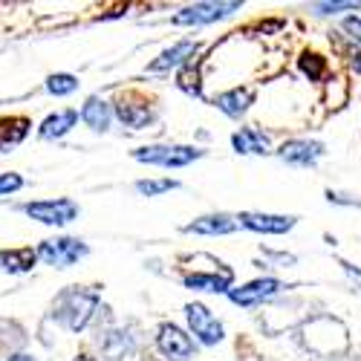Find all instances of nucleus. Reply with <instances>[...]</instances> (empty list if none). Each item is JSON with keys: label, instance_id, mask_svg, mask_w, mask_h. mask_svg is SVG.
<instances>
[{"label": "nucleus", "instance_id": "5701e85b", "mask_svg": "<svg viewBox=\"0 0 361 361\" xmlns=\"http://www.w3.org/2000/svg\"><path fill=\"white\" fill-rule=\"evenodd\" d=\"M300 70H304V75H310V81H318L326 73V61L315 52H307L304 58H300Z\"/></svg>", "mask_w": 361, "mask_h": 361}, {"label": "nucleus", "instance_id": "1a4fd4ad", "mask_svg": "<svg viewBox=\"0 0 361 361\" xmlns=\"http://www.w3.org/2000/svg\"><path fill=\"white\" fill-rule=\"evenodd\" d=\"M237 223L257 231V234H286L295 228V217H281V214H255V212H243L237 217Z\"/></svg>", "mask_w": 361, "mask_h": 361}, {"label": "nucleus", "instance_id": "dca6fc26", "mask_svg": "<svg viewBox=\"0 0 361 361\" xmlns=\"http://www.w3.org/2000/svg\"><path fill=\"white\" fill-rule=\"evenodd\" d=\"M38 260V252L32 249H4L0 252V272H29Z\"/></svg>", "mask_w": 361, "mask_h": 361}, {"label": "nucleus", "instance_id": "ddd939ff", "mask_svg": "<svg viewBox=\"0 0 361 361\" xmlns=\"http://www.w3.org/2000/svg\"><path fill=\"white\" fill-rule=\"evenodd\" d=\"M237 228V220L226 217V214H214V217H200L194 223L185 226L188 234H205V237H217V234H231Z\"/></svg>", "mask_w": 361, "mask_h": 361}, {"label": "nucleus", "instance_id": "a878e982", "mask_svg": "<svg viewBox=\"0 0 361 361\" xmlns=\"http://www.w3.org/2000/svg\"><path fill=\"white\" fill-rule=\"evenodd\" d=\"M344 29L350 32V38H353V41H358V44H361V18H347V20H344Z\"/></svg>", "mask_w": 361, "mask_h": 361}, {"label": "nucleus", "instance_id": "cd10ccee", "mask_svg": "<svg viewBox=\"0 0 361 361\" xmlns=\"http://www.w3.org/2000/svg\"><path fill=\"white\" fill-rule=\"evenodd\" d=\"M75 361H93V358H90V355H78Z\"/></svg>", "mask_w": 361, "mask_h": 361}, {"label": "nucleus", "instance_id": "393cba45", "mask_svg": "<svg viewBox=\"0 0 361 361\" xmlns=\"http://www.w3.org/2000/svg\"><path fill=\"white\" fill-rule=\"evenodd\" d=\"M315 9L321 15H336V12H344V9H358V4H353V0H347V4H318Z\"/></svg>", "mask_w": 361, "mask_h": 361}, {"label": "nucleus", "instance_id": "a211bd4d", "mask_svg": "<svg viewBox=\"0 0 361 361\" xmlns=\"http://www.w3.org/2000/svg\"><path fill=\"white\" fill-rule=\"evenodd\" d=\"M78 122V113L75 110H61V113H55L49 118H44V125H41V139H58V136H64L70 128H75Z\"/></svg>", "mask_w": 361, "mask_h": 361}, {"label": "nucleus", "instance_id": "7ed1b4c3", "mask_svg": "<svg viewBox=\"0 0 361 361\" xmlns=\"http://www.w3.org/2000/svg\"><path fill=\"white\" fill-rule=\"evenodd\" d=\"M23 212L44 226H67L78 217V205L73 200H41V202H26Z\"/></svg>", "mask_w": 361, "mask_h": 361}, {"label": "nucleus", "instance_id": "39448f33", "mask_svg": "<svg viewBox=\"0 0 361 361\" xmlns=\"http://www.w3.org/2000/svg\"><path fill=\"white\" fill-rule=\"evenodd\" d=\"M185 315H188L191 333L197 336L200 344L212 347V344H220V341H223V324L212 315V310H208V307H202V304H188V307H185Z\"/></svg>", "mask_w": 361, "mask_h": 361}, {"label": "nucleus", "instance_id": "4be33fe9", "mask_svg": "<svg viewBox=\"0 0 361 361\" xmlns=\"http://www.w3.org/2000/svg\"><path fill=\"white\" fill-rule=\"evenodd\" d=\"M173 188H176V179H139L136 183V191L145 197H157V194H165Z\"/></svg>", "mask_w": 361, "mask_h": 361}, {"label": "nucleus", "instance_id": "4468645a", "mask_svg": "<svg viewBox=\"0 0 361 361\" xmlns=\"http://www.w3.org/2000/svg\"><path fill=\"white\" fill-rule=\"evenodd\" d=\"M81 118H84V125L87 128H93L99 133H104L110 128V104L104 99H87L84 107H81Z\"/></svg>", "mask_w": 361, "mask_h": 361}, {"label": "nucleus", "instance_id": "f8f14e48", "mask_svg": "<svg viewBox=\"0 0 361 361\" xmlns=\"http://www.w3.org/2000/svg\"><path fill=\"white\" fill-rule=\"evenodd\" d=\"M194 52H197V44L194 41H179V44H173L171 49H165L154 64H150V70L154 73H165V70H173V67H179V64H185L188 58H194Z\"/></svg>", "mask_w": 361, "mask_h": 361}, {"label": "nucleus", "instance_id": "6ab92c4d", "mask_svg": "<svg viewBox=\"0 0 361 361\" xmlns=\"http://www.w3.org/2000/svg\"><path fill=\"white\" fill-rule=\"evenodd\" d=\"M29 133V118L12 116V118H0V147H9L23 142Z\"/></svg>", "mask_w": 361, "mask_h": 361}, {"label": "nucleus", "instance_id": "f257e3e1", "mask_svg": "<svg viewBox=\"0 0 361 361\" xmlns=\"http://www.w3.org/2000/svg\"><path fill=\"white\" fill-rule=\"evenodd\" d=\"M200 157H202V150L188 147V145H150V147L133 150V159L159 165V168H185Z\"/></svg>", "mask_w": 361, "mask_h": 361}, {"label": "nucleus", "instance_id": "bb28decb", "mask_svg": "<svg viewBox=\"0 0 361 361\" xmlns=\"http://www.w3.org/2000/svg\"><path fill=\"white\" fill-rule=\"evenodd\" d=\"M9 361H35V358H32V355H23V353H18V355H12Z\"/></svg>", "mask_w": 361, "mask_h": 361}, {"label": "nucleus", "instance_id": "2eb2a0df", "mask_svg": "<svg viewBox=\"0 0 361 361\" xmlns=\"http://www.w3.org/2000/svg\"><path fill=\"white\" fill-rule=\"evenodd\" d=\"M252 102H255V93L249 87H234V90H228V93L217 96V107L226 116H243Z\"/></svg>", "mask_w": 361, "mask_h": 361}, {"label": "nucleus", "instance_id": "b1692460", "mask_svg": "<svg viewBox=\"0 0 361 361\" xmlns=\"http://www.w3.org/2000/svg\"><path fill=\"white\" fill-rule=\"evenodd\" d=\"M23 185V179L18 173H0V194H12Z\"/></svg>", "mask_w": 361, "mask_h": 361}, {"label": "nucleus", "instance_id": "0eeeda50", "mask_svg": "<svg viewBox=\"0 0 361 361\" xmlns=\"http://www.w3.org/2000/svg\"><path fill=\"white\" fill-rule=\"evenodd\" d=\"M159 353L168 355L171 361H188L194 355V341L191 336H185L176 324H162L159 326V336H157Z\"/></svg>", "mask_w": 361, "mask_h": 361}, {"label": "nucleus", "instance_id": "f3484780", "mask_svg": "<svg viewBox=\"0 0 361 361\" xmlns=\"http://www.w3.org/2000/svg\"><path fill=\"white\" fill-rule=\"evenodd\" d=\"M231 145H234L237 154H269V139L255 128H246V130L234 133Z\"/></svg>", "mask_w": 361, "mask_h": 361}, {"label": "nucleus", "instance_id": "423d86ee", "mask_svg": "<svg viewBox=\"0 0 361 361\" xmlns=\"http://www.w3.org/2000/svg\"><path fill=\"white\" fill-rule=\"evenodd\" d=\"M237 9H240L237 0H228V4H194V6H185L183 12H176L173 23L176 26H202V23H214Z\"/></svg>", "mask_w": 361, "mask_h": 361}, {"label": "nucleus", "instance_id": "f03ea898", "mask_svg": "<svg viewBox=\"0 0 361 361\" xmlns=\"http://www.w3.org/2000/svg\"><path fill=\"white\" fill-rule=\"evenodd\" d=\"M99 307V298L93 292H67L61 298V304H58V318H64V324L73 329V333H81V329L90 324V318H93Z\"/></svg>", "mask_w": 361, "mask_h": 361}, {"label": "nucleus", "instance_id": "aec40b11", "mask_svg": "<svg viewBox=\"0 0 361 361\" xmlns=\"http://www.w3.org/2000/svg\"><path fill=\"white\" fill-rule=\"evenodd\" d=\"M116 113L128 128H145L150 118H154V113H150L147 104H133V102H125V99L116 104Z\"/></svg>", "mask_w": 361, "mask_h": 361}, {"label": "nucleus", "instance_id": "6e6552de", "mask_svg": "<svg viewBox=\"0 0 361 361\" xmlns=\"http://www.w3.org/2000/svg\"><path fill=\"white\" fill-rule=\"evenodd\" d=\"M281 292V281L275 278H257V281H249L240 289H228V298L240 307H255V304H263L272 295Z\"/></svg>", "mask_w": 361, "mask_h": 361}, {"label": "nucleus", "instance_id": "9d476101", "mask_svg": "<svg viewBox=\"0 0 361 361\" xmlns=\"http://www.w3.org/2000/svg\"><path fill=\"white\" fill-rule=\"evenodd\" d=\"M278 154L289 165H312L324 154V145L321 142H307V139H292L278 150Z\"/></svg>", "mask_w": 361, "mask_h": 361}, {"label": "nucleus", "instance_id": "9b49d317", "mask_svg": "<svg viewBox=\"0 0 361 361\" xmlns=\"http://www.w3.org/2000/svg\"><path fill=\"white\" fill-rule=\"evenodd\" d=\"M231 269H220V272H197L185 275L188 289H202V292H228L231 289Z\"/></svg>", "mask_w": 361, "mask_h": 361}, {"label": "nucleus", "instance_id": "412c9836", "mask_svg": "<svg viewBox=\"0 0 361 361\" xmlns=\"http://www.w3.org/2000/svg\"><path fill=\"white\" fill-rule=\"evenodd\" d=\"M47 90H49L52 96H70V93H75V90H78V78H75V75H70V73L49 75Z\"/></svg>", "mask_w": 361, "mask_h": 361}, {"label": "nucleus", "instance_id": "20e7f679", "mask_svg": "<svg viewBox=\"0 0 361 361\" xmlns=\"http://www.w3.org/2000/svg\"><path fill=\"white\" fill-rule=\"evenodd\" d=\"M87 255V246L75 237H58V240H44L41 249H38V257L47 260L49 266H58V269H67L73 263H78L81 257Z\"/></svg>", "mask_w": 361, "mask_h": 361}]
</instances>
